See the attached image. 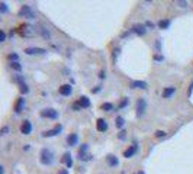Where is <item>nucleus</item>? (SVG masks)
I'll return each instance as SVG.
<instances>
[{"mask_svg": "<svg viewBox=\"0 0 193 174\" xmlns=\"http://www.w3.org/2000/svg\"><path fill=\"white\" fill-rule=\"evenodd\" d=\"M192 91H193V80H192V83H190V87H189V96L192 94Z\"/></svg>", "mask_w": 193, "mask_h": 174, "instance_id": "36", "label": "nucleus"}, {"mask_svg": "<svg viewBox=\"0 0 193 174\" xmlns=\"http://www.w3.org/2000/svg\"><path fill=\"white\" fill-rule=\"evenodd\" d=\"M158 26H160L161 29H166V28L170 26V20H160V22H158Z\"/></svg>", "mask_w": 193, "mask_h": 174, "instance_id": "21", "label": "nucleus"}, {"mask_svg": "<svg viewBox=\"0 0 193 174\" xmlns=\"http://www.w3.org/2000/svg\"><path fill=\"white\" fill-rule=\"evenodd\" d=\"M10 67H12V68H15L16 71H20V70H22V67H20V64H19L18 61H13V62L10 64Z\"/></svg>", "mask_w": 193, "mask_h": 174, "instance_id": "22", "label": "nucleus"}, {"mask_svg": "<svg viewBox=\"0 0 193 174\" xmlns=\"http://www.w3.org/2000/svg\"><path fill=\"white\" fill-rule=\"evenodd\" d=\"M155 136H157V138H161V136L164 138V136H166V132H164V130H157V132H155Z\"/></svg>", "mask_w": 193, "mask_h": 174, "instance_id": "27", "label": "nucleus"}, {"mask_svg": "<svg viewBox=\"0 0 193 174\" xmlns=\"http://www.w3.org/2000/svg\"><path fill=\"white\" fill-rule=\"evenodd\" d=\"M99 77H100V79H105V71H102V73H100V76H99Z\"/></svg>", "mask_w": 193, "mask_h": 174, "instance_id": "40", "label": "nucleus"}, {"mask_svg": "<svg viewBox=\"0 0 193 174\" xmlns=\"http://www.w3.org/2000/svg\"><path fill=\"white\" fill-rule=\"evenodd\" d=\"M71 91H73V88H71L70 84H64V86L60 87V93H61L63 96H70Z\"/></svg>", "mask_w": 193, "mask_h": 174, "instance_id": "9", "label": "nucleus"}, {"mask_svg": "<svg viewBox=\"0 0 193 174\" xmlns=\"http://www.w3.org/2000/svg\"><path fill=\"white\" fill-rule=\"evenodd\" d=\"M132 88H147V83L145 81H141V80H135L131 83Z\"/></svg>", "mask_w": 193, "mask_h": 174, "instance_id": "11", "label": "nucleus"}, {"mask_svg": "<svg viewBox=\"0 0 193 174\" xmlns=\"http://www.w3.org/2000/svg\"><path fill=\"white\" fill-rule=\"evenodd\" d=\"M96 128L99 132H105V130L108 129V122L105 121V119H97V122H96Z\"/></svg>", "mask_w": 193, "mask_h": 174, "instance_id": "8", "label": "nucleus"}, {"mask_svg": "<svg viewBox=\"0 0 193 174\" xmlns=\"http://www.w3.org/2000/svg\"><path fill=\"white\" fill-rule=\"evenodd\" d=\"M10 60H15V61H16V60H18V55H16V54H12V55H10Z\"/></svg>", "mask_w": 193, "mask_h": 174, "instance_id": "39", "label": "nucleus"}, {"mask_svg": "<svg viewBox=\"0 0 193 174\" xmlns=\"http://www.w3.org/2000/svg\"><path fill=\"white\" fill-rule=\"evenodd\" d=\"M177 3H179L182 7H186V6H187V3H186V1H177Z\"/></svg>", "mask_w": 193, "mask_h": 174, "instance_id": "37", "label": "nucleus"}, {"mask_svg": "<svg viewBox=\"0 0 193 174\" xmlns=\"http://www.w3.org/2000/svg\"><path fill=\"white\" fill-rule=\"evenodd\" d=\"M42 36L46 38V39H49V38H51V34H49L48 31H45V28H42Z\"/></svg>", "mask_w": 193, "mask_h": 174, "instance_id": "26", "label": "nucleus"}, {"mask_svg": "<svg viewBox=\"0 0 193 174\" xmlns=\"http://www.w3.org/2000/svg\"><path fill=\"white\" fill-rule=\"evenodd\" d=\"M41 163L44 164V166H49V164H52V161H54V155H52V152L48 149V148H44L42 151H41Z\"/></svg>", "mask_w": 193, "mask_h": 174, "instance_id": "1", "label": "nucleus"}, {"mask_svg": "<svg viewBox=\"0 0 193 174\" xmlns=\"http://www.w3.org/2000/svg\"><path fill=\"white\" fill-rule=\"evenodd\" d=\"M106 161H108V164H109L111 167H116V166L119 164V161H118V158H116L115 155H112V154L106 157Z\"/></svg>", "mask_w": 193, "mask_h": 174, "instance_id": "12", "label": "nucleus"}, {"mask_svg": "<svg viewBox=\"0 0 193 174\" xmlns=\"http://www.w3.org/2000/svg\"><path fill=\"white\" fill-rule=\"evenodd\" d=\"M135 152H137V145H132L129 149H126V151L123 152V157H125V158H131Z\"/></svg>", "mask_w": 193, "mask_h": 174, "instance_id": "13", "label": "nucleus"}, {"mask_svg": "<svg viewBox=\"0 0 193 174\" xmlns=\"http://www.w3.org/2000/svg\"><path fill=\"white\" fill-rule=\"evenodd\" d=\"M118 54H119V49H115V52H113V55H115V57H118Z\"/></svg>", "mask_w": 193, "mask_h": 174, "instance_id": "41", "label": "nucleus"}, {"mask_svg": "<svg viewBox=\"0 0 193 174\" xmlns=\"http://www.w3.org/2000/svg\"><path fill=\"white\" fill-rule=\"evenodd\" d=\"M31 130H32L31 122H29V121H23V123H22V126H20V132H22L23 135H29Z\"/></svg>", "mask_w": 193, "mask_h": 174, "instance_id": "7", "label": "nucleus"}, {"mask_svg": "<svg viewBox=\"0 0 193 174\" xmlns=\"http://www.w3.org/2000/svg\"><path fill=\"white\" fill-rule=\"evenodd\" d=\"M126 105H128V99H123V100H122V102H120V105H119V107H120V109H122V107H125V106H126Z\"/></svg>", "mask_w": 193, "mask_h": 174, "instance_id": "28", "label": "nucleus"}, {"mask_svg": "<svg viewBox=\"0 0 193 174\" xmlns=\"http://www.w3.org/2000/svg\"><path fill=\"white\" fill-rule=\"evenodd\" d=\"M58 174H68V171H67L66 168H63V170H60V171H58Z\"/></svg>", "mask_w": 193, "mask_h": 174, "instance_id": "38", "label": "nucleus"}, {"mask_svg": "<svg viewBox=\"0 0 193 174\" xmlns=\"http://www.w3.org/2000/svg\"><path fill=\"white\" fill-rule=\"evenodd\" d=\"M4 39H6V34H4V32H3V31H1V35H0V41H1V42H3V41H4Z\"/></svg>", "mask_w": 193, "mask_h": 174, "instance_id": "32", "label": "nucleus"}, {"mask_svg": "<svg viewBox=\"0 0 193 174\" xmlns=\"http://www.w3.org/2000/svg\"><path fill=\"white\" fill-rule=\"evenodd\" d=\"M0 9H1V12L4 13V12L7 10V6H6V3H1V4H0Z\"/></svg>", "mask_w": 193, "mask_h": 174, "instance_id": "30", "label": "nucleus"}, {"mask_svg": "<svg viewBox=\"0 0 193 174\" xmlns=\"http://www.w3.org/2000/svg\"><path fill=\"white\" fill-rule=\"evenodd\" d=\"M9 132V128L7 126H3V129H1V135H6Z\"/></svg>", "mask_w": 193, "mask_h": 174, "instance_id": "31", "label": "nucleus"}, {"mask_svg": "<svg viewBox=\"0 0 193 174\" xmlns=\"http://www.w3.org/2000/svg\"><path fill=\"white\" fill-rule=\"evenodd\" d=\"M87 148H89V147H87V144H83V147L78 149V152H86V151H87Z\"/></svg>", "mask_w": 193, "mask_h": 174, "instance_id": "29", "label": "nucleus"}, {"mask_svg": "<svg viewBox=\"0 0 193 174\" xmlns=\"http://www.w3.org/2000/svg\"><path fill=\"white\" fill-rule=\"evenodd\" d=\"M78 141V136L77 133H71V135H68V138H67V142H68V145L71 147V145H76Z\"/></svg>", "mask_w": 193, "mask_h": 174, "instance_id": "14", "label": "nucleus"}, {"mask_svg": "<svg viewBox=\"0 0 193 174\" xmlns=\"http://www.w3.org/2000/svg\"><path fill=\"white\" fill-rule=\"evenodd\" d=\"M23 106H25V99H23V97H20V99H18V102H16V105H15V112H16V113H19V112H22V109H23Z\"/></svg>", "mask_w": 193, "mask_h": 174, "instance_id": "10", "label": "nucleus"}, {"mask_svg": "<svg viewBox=\"0 0 193 174\" xmlns=\"http://www.w3.org/2000/svg\"><path fill=\"white\" fill-rule=\"evenodd\" d=\"M46 51L44 48H26L25 49V54L28 55H39V54H45Z\"/></svg>", "mask_w": 193, "mask_h": 174, "instance_id": "6", "label": "nucleus"}, {"mask_svg": "<svg viewBox=\"0 0 193 174\" xmlns=\"http://www.w3.org/2000/svg\"><path fill=\"white\" fill-rule=\"evenodd\" d=\"M19 35L23 38H32V36H35V28L31 25H22L19 28Z\"/></svg>", "mask_w": 193, "mask_h": 174, "instance_id": "2", "label": "nucleus"}, {"mask_svg": "<svg viewBox=\"0 0 193 174\" xmlns=\"http://www.w3.org/2000/svg\"><path fill=\"white\" fill-rule=\"evenodd\" d=\"M80 107H81V106H80V103H74V105H73V109H76V110H78Z\"/></svg>", "mask_w": 193, "mask_h": 174, "instance_id": "35", "label": "nucleus"}, {"mask_svg": "<svg viewBox=\"0 0 193 174\" xmlns=\"http://www.w3.org/2000/svg\"><path fill=\"white\" fill-rule=\"evenodd\" d=\"M41 116L49 118V119H57V118H58V112L54 110V109H44V110L41 112Z\"/></svg>", "mask_w": 193, "mask_h": 174, "instance_id": "5", "label": "nucleus"}, {"mask_svg": "<svg viewBox=\"0 0 193 174\" xmlns=\"http://www.w3.org/2000/svg\"><path fill=\"white\" fill-rule=\"evenodd\" d=\"M139 174H144V173H139Z\"/></svg>", "mask_w": 193, "mask_h": 174, "instance_id": "42", "label": "nucleus"}, {"mask_svg": "<svg viewBox=\"0 0 193 174\" xmlns=\"http://www.w3.org/2000/svg\"><path fill=\"white\" fill-rule=\"evenodd\" d=\"M115 125H116V128H122V126L125 125V119H123L122 116H118L116 121H115Z\"/></svg>", "mask_w": 193, "mask_h": 174, "instance_id": "20", "label": "nucleus"}, {"mask_svg": "<svg viewBox=\"0 0 193 174\" xmlns=\"http://www.w3.org/2000/svg\"><path fill=\"white\" fill-rule=\"evenodd\" d=\"M19 16H23V18H28V19H35V13L32 12L31 6H28V4L22 6V9L19 10Z\"/></svg>", "mask_w": 193, "mask_h": 174, "instance_id": "3", "label": "nucleus"}, {"mask_svg": "<svg viewBox=\"0 0 193 174\" xmlns=\"http://www.w3.org/2000/svg\"><path fill=\"white\" fill-rule=\"evenodd\" d=\"M78 158L86 161V160H90V155H87L86 152H78Z\"/></svg>", "mask_w": 193, "mask_h": 174, "instance_id": "24", "label": "nucleus"}, {"mask_svg": "<svg viewBox=\"0 0 193 174\" xmlns=\"http://www.w3.org/2000/svg\"><path fill=\"white\" fill-rule=\"evenodd\" d=\"M174 91H176V88H174V87H168V88H166V90H164L163 96H164V97L167 99V97H170V96H171V94H173Z\"/></svg>", "mask_w": 193, "mask_h": 174, "instance_id": "19", "label": "nucleus"}, {"mask_svg": "<svg viewBox=\"0 0 193 174\" xmlns=\"http://www.w3.org/2000/svg\"><path fill=\"white\" fill-rule=\"evenodd\" d=\"M63 161L66 163V166H67L68 168L73 166V160H71V155H70V152H66V154H64V157H63Z\"/></svg>", "mask_w": 193, "mask_h": 174, "instance_id": "15", "label": "nucleus"}, {"mask_svg": "<svg viewBox=\"0 0 193 174\" xmlns=\"http://www.w3.org/2000/svg\"><path fill=\"white\" fill-rule=\"evenodd\" d=\"M102 109L106 110V112H111V110L113 109V106H112L111 103H103V105H102Z\"/></svg>", "mask_w": 193, "mask_h": 174, "instance_id": "23", "label": "nucleus"}, {"mask_svg": "<svg viewBox=\"0 0 193 174\" xmlns=\"http://www.w3.org/2000/svg\"><path fill=\"white\" fill-rule=\"evenodd\" d=\"M134 31H135L137 34H139V35H144V34L147 32V29H145L144 25H135V26H134Z\"/></svg>", "mask_w": 193, "mask_h": 174, "instance_id": "18", "label": "nucleus"}, {"mask_svg": "<svg viewBox=\"0 0 193 174\" xmlns=\"http://www.w3.org/2000/svg\"><path fill=\"white\" fill-rule=\"evenodd\" d=\"M125 133H126V132H125V130H122V132L119 133V138H120V139H125Z\"/></svg>", "mask_w": 193, "mask_h": 174, "instance_id": "34", "label": "nucleus"}, {"mask_svg": "<svg viewBox=\"0 0 193 174\" xmlns=\"http://www.w3.org/2000/svg\"><path fill=\"white\" fill-rule=\"evenodd\" d=\"M145 109H147V102L144 99H139L137 102V115L138 116H142L145 113Z\"/></svg>", "mask_w": 193, "mask_h": 174, "instance_id": "4", "label": "nucleus"}, {"mask_svg": "<svg viewBox=\"0 0 193 174\" xmlns=\"http://www.w3.org/2000/svg\"><path fill=\"white\" fill-rule=\"evenodd\" d=\"M145 26H148V28H151V29H153V28H154V23H153V22H147V23H145Z\"/></svg>", "mask_w": 193, "mask_h": 174, "instance_id": "33", "label": "nucleus"}, {"mask_svg": "<svg viewBox=\"0 0 193 174\" xmlns=\"http://www.w3.org/2000/svg\"><path fill=\"white\" fill-rule=\"evenodd\" d=\"M19 87H20V91H22L23 94H26V93L29 91V88H28V86H26L25 83H22V84H19Z\"/></svg>", "mask_w": 193, "mask_h": 174, "instance_id": "25", "label": "nucleus"}, {"mask_svg": "<svg viewBox=\"0 0 193 174\" xmlns=\"http://www.w3.org/2000/svg\"><path fill=\"white\" fill-rule=\"evenodd\" d=\"M78 103H80L81 107H89V106H90V100H89L86 96H81L80 100H78Z\"/></svg>", "mask_w": 193, "mask_h": 174, "instance_id": "17", "label": "nucleus"}, {"mask_svg": "<svg viewBox=\"0 0 193 174\" xmlns=\"http://www.w3.org/2000/svg\"><path fill=\"white\" fill-rule=\"evenodd\" d=\"M60 130H61V126H58V128H55V129H52V130H46V132H44L42 135L46 136V138H49V136H55Z\"/></svg>", "mask_w": 193, "mask_h": 174, "instance_id": "16", "label": "nucleus"}]
</instances>
